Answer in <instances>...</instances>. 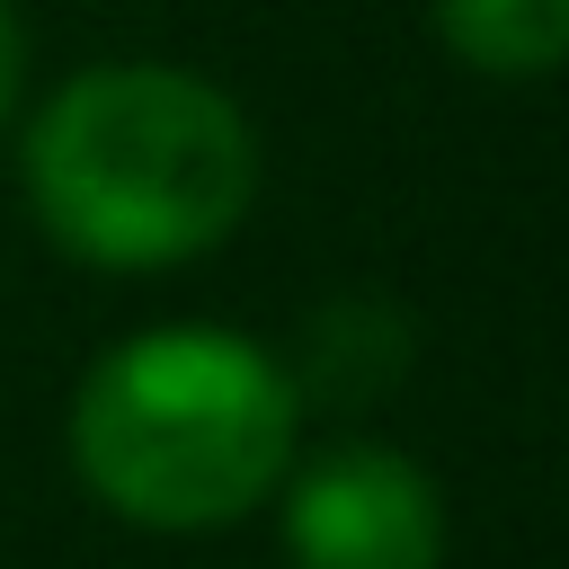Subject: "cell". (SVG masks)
<instances>
[{"label": "cell", "instance_id": "obj_1", "mask_svg": "<svg viewBox=\"0 0 569 569\" xmlns=\"http://www.w3.org/2000/svg\"><path fill=\"white\" fill-rule=\"evenodd\" d=\"M258 187L240 107L169 62L80 71L27 133V196L71 258L178 267L213 249Z\"/></svg>", "mask_w": 569, "mask_h": 569}, {"label": "cell", "instance_id": "obj_2", "mask_svg": "<svg viewBox=\"0 0 569 569\" xmlns=\"http://www.w3.org/2000/svg\"><path fill=\"white\" fill-rule=\"evenodd\" d=\"M80 480L160 533L249 516L293 453V382L240 329H142L71 400Z\"/></svg>", "mask_w": 569, "mask_h": 569}, {"label": "cell", "instance_id": "obj_3", "mask_svg": "<svg viewBox=\"0 0 569 569\" xmlns=\"http://www.w3.org/2000/svg\"><path fill=\"white\" fill-rule=\"evenodd\" d=\"M284 551H293V569H436L445 516H436V489L418 462H400L382 445H338L293 480Z\"/></svg>", "mask_w": 569, "mask_h": 569}, {"label": "cell", "instance_id": "obj_4", "mask_svg": "<svg viewBox=\"0 0 569 569\" xmlns=\"http://www.w3.org/2000/svg\"><path fill=\"white\" fill-rule=\"evenodd\" d=\"M436 18L453 36V53L498 80H533L569 44V0H436Z\"/></svg>", "mask_w": 569, "mask_h": 569}, {"label": "cell", "instance_id": "obj_5", "mask_svg": "<svg viewBox=\"0 0 569 569\" xmlns=\"http://www.w3.org/2000/svg\"><path fill=\"white\" fill-rule=\"evenodd\" d=\"M18 71H27V36H18V18H9V0H0V116H9V98H18Z\"/></svg>", "mask_w": 569, "mask_h": 569}]
</instances>
